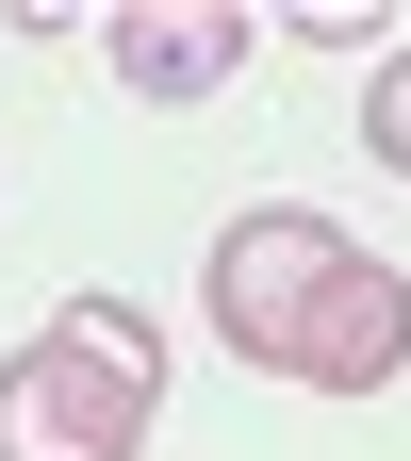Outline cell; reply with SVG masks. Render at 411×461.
I'll return each mask as SVG.
<instances>
[{
    "label": "cell",
    "mask_w": 411,
    "mask_h": 461,
    "mask_svg": "<svg viewBox=\"0 0 411 461\" xmlns=\"http://www.w3.org/2000/svg\"><path fill=\"white\" fill-rule=\"evenodd\" d=\"M198 313H214L230 363L313 379V395H395V363H411V264L345 248L313 198H247L230 214L214 264H198Z\"/></svg>",
    "instance_id": "1"
},
{
    "label": "cell",
    "mask_w": 411,
    "mask_h": 461,
    "mask_svg": "<svg viewBox=\"0 0 411 461\" xmlns=\"http://www.w3.org/2000/svg\"><path fill=\"white\" fill-rule=\"evenodd\" d=\"M148 445V395L132 379H99L83 346H17V363H0V461H132Z\"/></svg>",
    "instance_id": "2"
},
{
    "label": "cell",
    "mask_w": 411,
    "mask_h": 461,
    "mask_svg": "<svg viewBox=\"0 0 411 461\" xmlns=\"http://www.w3.org/2000/svg\"><path fill=\"white\" fill-rule=\"evenodd\" d=\"M99 50H115L132 99H214L230 67H247V0H115Z\"/></svg>",
    "instance_id": "3"
},
{
    "label": "cell",
    "mask_w": 411,
    "mask_h": 461,
    "mask_svg": "<svg viewBox=\"0 0 411 461\" xmlns=\"http://www.w3.org/2000/svg\"><path fill=\"white\" fill-rule=\"evenodd\" d=\"M49 346H83L99 379H132V395H165V330H148L132 297H67V313H49Z\"/></svg>",
    "instance_id": "4"
},
{
    "label": "cell",
    "mask_w": 411,
    "mask_h": 461,
    "mask_svg": "<svg viewBox=\"0 0 411 461\" xmlns=\"http://www.w3.org/2000/svg\"><path fill=\"white\" fill-rule=\"evenodd\" d=\"M362 149L411 182V50H379V83H362Z\"/></svg>",
    "instance_id": "5"
}]
</instances>
